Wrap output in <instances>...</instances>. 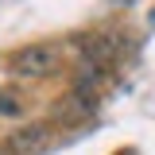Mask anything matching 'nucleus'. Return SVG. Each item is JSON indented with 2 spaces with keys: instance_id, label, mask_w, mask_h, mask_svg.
<instances>
[{
  "instance_id": "obj_1",
  "label": "nucleus",
  "mask_w": 155,
  "mask_h": 155,
  "mask_svg": "<svg viewBox=\"0 0 155 155\" xmlns=\"http://www.w3.org/2000/svg\"><path fill=\"white\" fill-rule=\"evenodd\" d=\"M54 66H58V47H51V43L23 47L16 54V74L19 78H47Z\"/></svg>"
},
{
  "instance_id": "obj_2",
  "label": "nucleus",
  "mask_w": 155,
  "mask_h": 155,
  "mask_svg": "<svg viewBox=\"0 0 155 155\" xmlns=\"http://www.w3.org/2000/svg\"><path fill=\"white\" fill-rule=\"evenodd\" d=\"M43 136H47V128H43V124H31V128L16 132V136H12V155H27V151H35Z\"/></svg>"
}]
</instances>
